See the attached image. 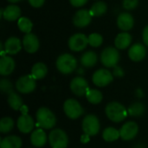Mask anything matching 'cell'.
<instances>
[{
	"instance_id": "7402d4cb",
	"label": "cell",
	"mask_w": 148,
	"mask_h": 148,
	"mask_svg": "<svg viewBox=\"0 0 148 148\" xmlns=\"http://www.w3.org/2000/svg\"><path fill=\"white\" fill-rule=\"evenodd\" d=\"M132 36L127 32L119 33L114 39L115 48L118 49H126L132 43Z\"/></svg>"
},
{
	"instance_id": "b9f144b4",
	"label": "cell",
	"mask_w": 148,
	"mask_h": 148,
	"mask_svg": "<svg viewBox=\"0 0 148 148\" xmlns=\"http://www.w3.org/2000/svg\"><path fill=\"white\" fill-rule=\"evenodd\" d=\"M22 113H23V114H28V108L26 107V106H23L22 107V108H21V110H20Z\"/></svg>"
},
{
	"instance_id": "4fadbf2b",
	"label": "cell",
	"mask_w": 148,
	"mask_h": 148,
	"mask_svg": "<svg viewBox=\"0 0 148 148\" xmlns=\"http://www.w3.org/2000/svg\"><path fill=\"white\" fill-rule=\"evenodd\" d=\"M92 21V15L88 10L82 9L75 12L73 17V23L77 28H85L90 24Z\"/></svg>"
},
{
	"instance_id": "5bb4252c",
	"label": "cell",
	"mask_w": 148,
	"mask_h": 148,
	"mask_svg": "<svg viewBox=\"0 0 148 148\" xmlns=\"http://www.w3.org/2000/svg\"><path fill=\"white\" fill-rule=\"evenodd\" d=\"M22 42H23V47L25 49V51L29 54L36 53L38 50L39 46H40L38 37L33 33L25 34V36L23 38Z\"/></svg>"
},
{
	"instance_id": "8992f818",
	"label": "cell",
	"mask_w": 148,
	"mask_h": 148,
	"mask_svg": "<svg viewBox=\"0 0 148 148\" xmlns=\"http://www.w3.org/2000/svg\"><path fill=\"white\" fill-rule=\"evenodd\" d=\"M63 110L67 117L71 120H76L80 118L84 113V109L79 101L72 98L65 101L63 104Z\"/></svg>"
},
{
	"instance_id": "52a82bcc",
	"label": "cell",
	"mask_w": 148,
	"mask_h": 148,
	"mask_svg": "<svg viewBox=\"0 0 148 148\" xmlns=\"http://www.w3.org/2000/svg\"><path fill=\"white\" fill-rule=\"evenodd\" d=\"M82 130L85 134L88 136H95L101 129L100 121L97 116L94 114H88L82 121Z\"/></svg>"
},
{
	"instance_id": "e575fe53",
	"label": "cell",
	"mask_w": 148,
	"mask_h": 148,
	"mask_svg": "<svg viewBox=\"0 0 148 148\" xmlns=\"http://www.w3.org/2000/svg\"><path fill=\"white\" fill-rule=\"evenodd\" d=\"M139 5V0H123L122 6L127 10H132L137 8Z\"/></svg>"
},
{
	"instance_id": "4dcf8cb0",
	"label": "cell",
	"mask_w": 148,
	"mask_h": 148,
	"mask_svg": "<svg viewBox=\"0 0 148 148\" xmlns=\"http://www.w3.org/2000/svg\"><path fill=\"white\" fill-rule=\"evenodd\" d=\"M17 26H18V29L22 32H23L25 34H29V33H31V30L33 28V23L28 17L21 16L17 20Z\"/></svg>"
},
{
	"instance_id": "e0dca14e",
	"label": "cell",
	"mask_w": 148,
	"mask_h": 148,
	"mask_svg": "<svg viewBox=\"0 0 148 148\" xmlns=\"http://www.w3.org/2000/svg\"><path fill=\"white\" fill-rule=\"evenodd\" d=\"M134 24V16L128 12H122L117 17V26L120 29L127 32L133 29Z\"/></svg>"
},
{
	"instance_id": "4316f807",
	"label": "cell",
	"mask_w": 148,
	"mask_h": 148,
	"mask_svg": "<svg viewBox=\"0 0 148 148\" xmlns=\"http://www.w3.org/2000/svg\"><path fill=\"white\" fill-rule=\"evenodd\" d=\"M146 107L140 101H136L131 104L127 109V113L130 116L133 117H140L145 114Z\"/></svg>"
},
{
	"instance_id": "6da1fadb",
	"label": "cell",
	"mask_w": 148,
	"mask_h": 148,
	"mask_svg": "<svg viewBox=\"0 0 148 148\" xmlns=\"http://www.w3.org/2000/svg\"><path fill=\"white\" fill-rule=\"evenodd\" d=\"M36 124L40 128L51 129L56 124V117L55 114L48 108H40L36 114Z\"/></svg>"
},
{
	"instance_id": "8fae6325",
	"label": "cell",
	"mask_w": 148,
	"mask_h": 148,
	"mask_svg": "<svg viewBox=\"0 0 148 148\" xmlns=\"http://www.w3.org/2000/svg\"><path fill=\"white\" fill-rule=\"evenodd\" d=\"M69 87L72 93L79 97L86 95L87 92L89 89L88 82L86 81V79H84L82 76H76L73 78L72 81L70 82Z\"/></svg>"
},
{
	"instance_id": "ffe728a7",
	"label": "cell",
	"mask_w": 148,
	"mask_h": 148,
	"mask_svg": "<svg viewBox=\"0 0 148 148\" xmlns=\"http://www.w3.org/2000/svg\"><path fill=\"white\" fill-rule=\"evenodd\" d=\"M16 67L15 61L12 57L9 56H3L0 58V75L3 76H7L12 74Z\"/></svg>"
},
{
	"instance_id": "5b68a950",
	"label": "cell",
	"mask_w": 148,
	"mask_h": 148,
	"mask_svg": "<svg viewBox=\"0 0 148 148\" xmlns=\"http://www.w3.org/2000/svg\"><path fill=\"white\" fill-rule=\"evenodd\" d=\"M118 49L114 47L105 48L101 54V62L106 68H114L120 61Z\"/></svg>"
},
{
	"instance_id": "9c48e42d",
	"label": "cell",
	"mask_w": 148,
	"mask_h": 148,
	"mask_svg": "<svg viewBox=\"0 0 148 148\" xmlns=\"http://www.w3.org/2000/svg\"><path fill=\"white\" fill-rule=\"evenodd\" d=\"M113 80H114L113 73H111L108 69H100L96 70L92 76L93 83L100 88L108 86L113 82Z\"/></svg>"
},
{
	"instance_id": "d4e9b609",
	"label": "cell",
	"mask_w": 148,
	"mask_h": 148,
	"mask_svg": "<svg viewBox=\"0 0 148 148\" xmlns=\"http://www.w3.org/2000/svg\"><path fill=\"white\" fill-rule=\"evenodd\" d=\"M48 74V68L43 62H36L31 69V75L36 80L43 79Z\"/></svg>"
},
{
	"instance_id": "7c38bea8",
	"label": "cell",
	"mask_w": 148,
	"mask_h": 148,
	"mask_svg": "<svg viewBox=\"0 0 148 148\" xmlns=\"http://www.w3.org/2000/svg\"><path fill=\"white\" fill-rule=\"evenodd\" d=\"M139 133V126L134 121L126 122L120 129L121 138L125 141H129L134 140Z\"/></svg>"
},
{
	"instance_id": "74e56055",
	"label": "cell",
	"mask_w": 148,
	"mask_h": 148,
	"mask_svg": "<svg viewBox=\"0 0 148 148\" xmlns=\"http://www.w3.org/2000/svg\"><path fill=\"white\" fill-rule=\"evenodd\" d=\"M29 4L34 8H40L43 5L45 0H28Z\"/></svg>"
},
{
	"instance_id": "484cf974",
	"label": "cell",
	"mask_w": 148,
	"mask_h": 148,
	"mask_svg": "<svg viewBox=\"0 0 148 148\" xmlns=\"http://www.w3.org/2000/svg\"><path fill=\"white\" fill-rule=\"evenodd\" d=\"M7 101H8V104L10 107V108H12L13 110H16V111L21 110L22 107L23 106V100H22L21 96L14 91L8 95Z\"/></svg>"
},
{
	"instance_id": "cb8c5ba5",
	"label": "cell",
	"mask_w": 148,
	"mask_h": 148,
	"mask_svg": "<svg viewBox=\"0 0 148 148\" xmlns=\"http://www.w3.org/2000/svg\"><path fill=\"white\" fill-rule=\"evenodd\" d=\"M97 61H98L97 54L92 50L85 52L81 57V64L85 68L94 67L97 63Z\"/></svg>"
},
{
	"instance_id": "2e32d148",
	"label": "cell",
	"mask_w": 148,
	"mask_h": 148,
	"mask_svg": "<svg viewBox=\"0 0 148 148\" xmlns=\"http://www.w3.org/2000/svg\"><path fill=\"white\" fill-rule=\"evenodd\" d=\"M1 17L9 22L18 20L21 17V9L15 4L6 6L4 9H1Z\"/></svg>"
},
{
	"instance_id": "603a6c76",
	"label": "cell",
	"mask_w": 148,
	"mask_h": 148,
	"mask_svg": "<svg viewBox=\"0 0 148 148\" xmlns=\"http://www.w3.org/2000/svg\"><path fill=\"white\" fill-rule=\"evenodd\" d=\"M22 145L21 138L16 135L6 136L0 141V148H21Z\"/></svg>"
},
{
	"instance_id": "ab89813d",
	"label": "cell",
	"mask_w": 148,
	"mask_h": 148,
	"mask_svg": "<svg viewBox=\"0 0 148 148\" xmlns=\"http://www.w3.org/2000/svg\"><path fill=\"white\" fill-rule=\"evenodd\" d=\"M135 95H136V96H137L138 98H142V97L144 96V93H143V91H142L141 89H140V88L136 90Z\"/></svg>"
},
{
	"instance_id": "ba28073f",
	"label": "cell",
	"mask_w": 148,
	"mask_h": 148,
	"mask_svg": "<svg viewBox=\"0 0 148 148\" xmlns=\"http://www.w3.org/2000/svg\"><path fill=\"white\" fill-rule=\"evenodd\" d=\"M36 79L31 75H23L17 79L16 82V88L21 94L32 93L36 88Z\"/></svg>"
},
{
	"instance_id": "d6a6232c",
	"label": "cell",
	"mask_w": 148,
	"mask_h": 148,
	"mask_svg": "<svg viewBox=\"0 0 148 148\" xmlns=\"http://www.w3.org/2000/svg\"><path fill=\"white\" fill-rule=\"evenodd\" d=\"M88 44L94 48L100 47L103 42V37L99 33H92L88 36Z\"/></svg>"
},
{
	"instance_id": "7a4b0ae2",
	"label": "cell",
	"mask_w": 148,
	"mask_h": 148,
	"mask_svg": "<svg viewBox=\"0 0 148 148\" xmlns=\"http://www.w3.org/2000/svg\"><path fill=\"white\" fill-rule=\"evenodd\" d=\"M105 113L107 117L115 123L123 121L127 118V115L128 114L126 108L117 101L108 103L105 108Z\"/></svg>"
},
{
	"instance_id": "60d3db41",
	"label": "cell",
	"mask_w": 148,
	"mask_h": 148,
	"mask_svg": "<svg viewBox=\"0 0 148 148\" xmlns=\"http://www.w3.org/2000/svg\"><path fill=\"white\" fill-rule=\"evenodd\" d=\"M134 148H147V147H146V145H145V144H143V143L140 142V143L135 144V145L134 146Z\"/></svg>"
},
{
	"instance_id": "f546056e",
	"label": "cell",
	"mask_w": 148,
	"mask_h": 148,
	"mask_svg": "<svg viewBox=\"0 0 148 148\" xmlns=\"http://www.w3.org/2000/svg\"><path fill=\"white\" fill-rule=\"evenodd\" d=\"M85 96L88 101V102H90L91 104H99L101 102L103 99V95L101 92L98 89H94V88L92 89L89 88Z\"/></svg>"
},
{
	"instance_id": "9a60e30c",
	"label": "cell",
	"mask_w": 148,
	"mask_h": 148,
	"mask_svg": "<svg viewBox=\"0 0 148 148\" xmlns=\"http://www.w3.org/2000/svg\"><path fill=\"white\" fill-rule=\"evenodd\" d=\"M16 126L18 130L23 134H29L33 131L35 127V121L33 118L27 114H22L17 119Z\"/></svg>"
},
{
	"instance_id": "d590c367",
	"label": "cell",
	"mask_w": 148,
	"mask_h": 148,
	"mask_svg": "<svg viewBox=\"0 0 148 148\" xmlns=\"http://www.w3.org/2000/svg\"><path fill=\"white\" fill-rule=\"evenodd\" d=\"M113 75L116 77H122L125 75V72L123 70V69L120 66H115L113 69Z\"/></svg>"
},
{
	"instance_id": "30bf717a",
	"label": "cell",
	"mask_w": 148,
	"mask_h": 148,
	"mask_svg": "<svg viewBox=\"0 0 148 148\" xmlns=\"http://www.w3.org/2000/svg\"><path fill=\"white\" fill-rule=\"evenodd\" d=\"M88 44V38L82 33H76L71 36L68 41L69 48L75 52L82 51Z\"/></svg>"
},
{
	"instance_id": "83f0119b",
	"label": "cell",
	"mask_w": 148,
	"mask_h": 148,
	"mask_svg": "<svg viewBox=\"0 0 148 148\" xmlns=\"http://www.w3.org/2000/svg\"><path fill=\"white\" fill-rule=\"evenodd\" d=\"M120 137H121L120 130L112 127H108L105 128L102 133V138L107 142H114L117 140Z\"/></svg>"
},
{
	"instance_id": "7bdbcfd3",
	"label": "cell",
	"mask_w": 148,
	"mask_h": 148,
	"mask_svg": "<svg viewBox=\"0 0 148 148\" xmlns=\"http://www.w3.org/2000/svg\"><path fill=\"white\" fill-rule=\"evenodd\" d=\"M8 2H10V3H17V2H20V1H22V0H7Z\"/></svg>"
},
{
	"instance_id": "8d00e7d4",
	"label": "cell",
	"mask_w": 148,
	"mask_h": 148,
	"mask_svg": "<svg viewBox=\"0 0 148 148\" xmlns=\"http://www.w3.org/2000/svg\"><path fill=\"white\" fill-rule=\"evenodd\" d=\"M88 0H69L71 5L74 7H76V8H79V7L85 5L88 3Z\"/></svg>"
},
{
	"instance_id": "ac0fdd59",
	"label": "cell",
	"mask_w": 148,
	"mask_h": 148,
	"mask_svg": "<svg viewBox=\"0 0 148 148\" xmlns=\"http://www.w3.org/2000/svg\"><path fill=\"white\" fill-rule=\"evenodd\" d=\"M147 55L146 47L141 43H134L132 45L128 50V56L133 62L142 61Z\"/></svg>"
},
{
	"instance_id": "d6986e66",
	"label": "cell",
	"mask_w": 148,
	"mask_h": 148,
	"mask_svg": "<svg viewBox=\"0 0 148 148\" xmlns=\"http://www.w3.org/2000/svg\"><path fill=\"white\" fill-rule=\"evenodd\" d=\"M22 43L23 42H21V40L16 36L9 37L3 44L5 54L16 55L22 49Z\"/></svg>"
},
{
	"instance_id": "1f68e13d",
	"label": "cell",
	"mask_w": 148,
	"mask_h": 148,
	"mask_svg": "<svg viewBox=\"0 0 148 148\" xmlns=\"http://www.w3.org/2000/svg\"><path fill=\"white\" fill-rule=\"evenodd\" d=\"M14 127V121L10 117H3L0 121V132L2 134L10 133Z\"/></svg>"
},
{
	"instance_id": "836d02e7",
	"label": "cell",
	"mask_w": 148,
	"mask_h": 148,
	"mask_svg": "<svg viewBox=\"0 0 148 148\" xmlns=\"http://www.w3.org/2000/svg\"><path fill=\"white\" fill-rule=\"evenodd\" d=\"M0 89L3 94L9 95L11 92H13V85L10 80L3 78L0 81Z\"/></svg>"
},
{
	"instance_id": "277c9868",
	"label": "cell",
	"mask_w": 148,
	"mask_h": 148,
	"mask_svg": "<svg viewBox=\"0 0 148 148\" xmlns=\"http://www.w3.org/2000/svg\"><path fill=\"white\" fill-rule=\"evenodd\" d=\"M49 142L52 148H67L69 145V137L65 131L56 128L49 133Z\"/></svg>"
},
{
	"instance_id": "44dd1931",
	"label": "cell",
	"mask_w": 148,
	"mask_h": 148,
	"mask_svg": "<svg viewBox=\"0 0 148 148\" xmlns=\"http://www.w3.org/2000/svg\"><path fill=\"white\" fill-rule=\"evenodd\" d=\"M48 141V136L42 128L35 129L30 134V142L35 147H42Z\"/></svg>"
},
{
	"instance_id": "3957f363",
	"label": "cell",
	"mask_w": 148,
	"mask_h": 148,
	"mask_svg": "<svg viewBox=\"0 0 148 148\" xmlns=\"http://www.w3.org/2000/svg\"><path fill=\"white\" fill-rule=\"evenodd\" d=\"M56 65L60 73L63 75H69L76 69L77 60L74 56L65 53L58 56Z\"/></svg>"
},
{
	"instance_id": "f35d334b",
	"label": "cell",
	"mask_w": 148,
	"mask_h": 148,
	"mask_svg": "<svg viewBox=\"0 0 148 148\" xmlns=\"http://www.w3.org/2000/svg\"><path fill=\"white\" fill-rule=\"evenodd\" d=\"M142 38H143V42L148 47V25H147L142 32Z\"/></svg>"
},
{
	"instance_id": "f1b7e54d",
	"label": "cell",
	"mask_w": 148,
	"mask_h": 148,
	"mask_svg": "<svg viewBox=\"0 0 148 148\" xmlns=\"http://www.w3.org/2000/svg\"><path fill=\"white\" fill-rule=\"evenodd\" d=\"M107 10H108V6L106 3L102 1H97L91 6V9L89 11L91 15L94 16H101L104 15L107 12Z\"/></svg>"
}]
</instances>
